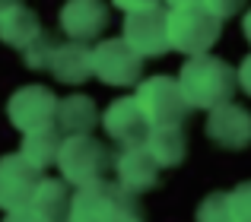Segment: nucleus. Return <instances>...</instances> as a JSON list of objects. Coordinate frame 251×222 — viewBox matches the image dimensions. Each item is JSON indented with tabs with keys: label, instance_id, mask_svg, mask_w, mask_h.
Returning <instances> with one entry per match:
<instances>
[{
	"label": "nucleus",
	"instance_id": "1a4fd4ad",
	"mask_svg": "<svg viewBox=\"0 0 251 222\" xmlns=\"http://www.w3.org/2000/svg\"><path fill=\"white\" fill-rule=\"evenodd\" d=\"M38 181H42V172L29 165L19 153L0 155V210L13 213L29 206Z\"/></svg>",
	"mask_w": 251,
	"mask_h": 222
},
{
	"label": "nucleus",
	"instance_id": "c756f323",
	"mask_svg": "<svg viewBox=\"0 0 251 222\" xmlns=\"http://www.w3.org/2000/svg\"><path fill=\"white\" fill-rule=\"evenodd\" d=\"M130 222H140V219H130Z\"/></svg>",
	"mask_w": 251,
	"mask_h": 222
},
{
	"label": "nucleus",
	"instance_id": "4468645a",
	"mask_svg": "<svg viewBox=\"0 0 251 222\" xmlns=\"http://www.w3.org/2000/svg\"><path fill=\"white\" fill-rule=\"evenodd\" d=\"M51 76L64 86H80L92 76V48H86L83 42H64L54 48L48 64Z\"/></svg>",
	"mask_w": 251,
	"mask_h": 222
},
{
	"label": "nucleus",
	"instance_id": "b1692460",
	"mask_svg": "<svg viewBox=\"0 0 251 222\" xmlns=\"http://www.w3.org/2000/svg\"><path fill=\"white\" fill-rule=\"evenodd\" d=\"M3 222H48L45 216H38L32 206H23V210H13V213H6Z\"/></svg>",
	"mask_w": 251,
	"mask_h": 222
},
{
	"label": "nucleus",
	"instance_id": "dca6fc26",
	"mask_svg": "<svg viewBox=\"0 0 251 222\" xmlns=\"http://www.w3.org/2000/svg\"><path fill=\"white\" fill-rule=\"evenodd\" d=\"M99 124V108L89 95H67L57 105V130H64L67 136H83Z\"/></svg>",
	"mask_w": 251,
	"mask_h": 222
},
{
	"label": "nucleus",
	"instance_id": "aec40b11",
	"mask_svg": "<svg viewBox=\"0 0 251 222\" xmlns=\"http://www.w3.org/2000/svg\"><path fill=\"white\" fill-rule=\"evenodd\" d=\"M197 222H229V191H213L197 203Z\"/></svg>",
	"mask_w": 251,
	"mask_h": 222
},
{
	"label": "nucleus",
	"instance_id": "4be33fe9",
	"mask_svg": "<svg viewBox=\"0 0 251 222\" xmlns=\"http://www.w3.org/2000/svg\"><path fill=\"white\" fill-rule=\"evenodd\" d=\"M229 222H251V181L229 191Z\"/></svg>",
	"mask_w": 251,
	"mask_h": 222
},
{
	"label": "nucleus",
	"instance_id": "9b49d317",
	"mask_svg": "<svg viewBox=\"0 0 251 222\" xmlns=\"http://www.w3.org/2000/svg\"><path fill=\"white\" fill-rule=\"evenodd\" d=\"M207 136L220 149H245L251 143V114L248 108L226 102V105L213 108L207 117Z\"/></svg>",
	"mask_w": 251,
	"mask_h": 222
},
{
	"label": "nucleus",
	"instance_id": "393cba45",
	"mask_svg": "<svg viewBox=\"0 0 251 222\" xmlns=\"http://www.w3.org/2000/svg\"><path fill=\"white\" fill-rule=\"evenodd\" d=\"M118 10L134 13V10H147V6H159V0H111Z\"/></svg>",
	"mask_w": 251,
	"mask_h": 222
},
{
	"label": "nucleus",
	"instance_id": "f03ea898",
	"mask_svg": "<svg viewBox=\"0 0 251 222\" xmlns=\"http://www.w3.org/2000/svg\"><path fill=\"white\" fill-rule=\"evenodd\" d=\"M130 219H140L137 194H130L118 181H92L86 187H76L67 213V222H130Z\"/></svg>",
	"mask_w": 251,
	"mask_h": 222
},
{
	"label": "nucleus",
	"instance_id": "f8f14e48",
	"mask_svg": "<svg viewBox=\"0 0 251 222\" xmlns=\"http://www.w3.org/2000/svg\"><path fill=\"white\" fill-rule=\"evenodd\" d=\"M115 175L130 194H147L159 184V162L147 153V146H124L115 155Z\"/></svg>",
	"mask_w": 251,
	"mask_h": 222
},
{
	"label": "nucleus",
	"instance_id": "423d86ee",
	"mask_svg": "<svg viewBox=\"0 0 251 222\" xmlns=\"http://www.w3.org/2000/svg\"><path fill=\"white\" fill-rule=\"evenodd\" d=\"M57 105L61 102L54 99L48 86H23L10 95L6 102V117L16 130L25 133H35V130H45V127H57Z\"/></svg>",
	"mask_w": 251,
	"mask_h": 222
},
{
	"label": "nucleus",
	"instance_id": "9d476101",
	"mask_svg": "<svg viewBox=\"0 0 251 222\" xmlns=\"http://www.w3.org/2000/svg\"><path fill=\"white\" fill-rule=\"evenodd\" d=\"M102 127L115 143H121V149L124 146H143L147 133H150V121L143 117L134 95H121V99L111 102L102 114Z\"/></svg>",
	"mask_w": 251,
	"mask_h": 222
},
{
	"label": "nucleus",
	"instance_id": "20e7f679",
	"mask_svg": "<svg viewBox=\"0 0 251 222\" xmlns=\"http://www.w3.org/2000/svg\"><path fill=\"white\" fill-rule=\"evenodd\" d=\"M115 165L111 153L105 149V143H99L96 136H67L57 155V168H61L64 181L76 187H86L92 181H105V172Z\"/></svg>",
	"mask_w": 251,
	"mask_h": 222
},
{
	"label": "nucleus",
	"instance_id": "7ed1b4c3",
	"mask_svg": "<svg viewBox=\"0 0 251 222\" xmlns=\"http://www.w3.org/2000/svg\"><path fill=\"white\" fill-rule=\"evenodd\" d=\"M223 32V19L213 16L207 6L197 3H181L169 10V44L172 51H181L188 57L210 54Z\"/></svg>",
	"mask_w": 251,
	"mask_h": 222
},
{
	"label": "nucleus",
	"instance_id": "6ab92c4d",
	"mask_svg": "<svg viewBox=\"0 0 251 222\" xmlns=\"http://www.w3.org/2000/svg\"><path fill=\"white\" fill-rule=\"evenodd\" d=\"M70 200H74V194L67 191V181H57V178H42L35 187V194H32V210L38 213V216H45L48 222H57L64 219L70 213Z\"/></svg>",
	"mask_w": 251,
	"mask_h": 222
},
{
	"label": "nucleus",
	"instance_id": "6e6552de",
	"mask_svg": "<svg viewBox=\"0 0 251 222\" xmlns=\"http://www.w3.org/2000/svg\"><path fill=\"white\" fill-rule=\"evenodd\" d=\"M121 38L137 51L140 57H162L172 51L169 44V10L162 6H147L124 16Z\"/></svg>",
	"mask_w": 251,
	"mask_h": 222
},
{
	"label": "nucleus",
	"instance_id": "c85d7f7f",
	"mask_svg": "<svg viewBox=\"0 0 251 222\" xmlns=\"http://www.w3.org/2000/svg\"><path fill=\"white\" fill-rule=\"evenodd\" d=\"M172 6H181V3H197V0H169Z\"/></svg>",
	"mask_w": 251,
	"mask_h": 222
},
{
	"label": "nucleus",
	"instance_id": "f257e3e1",
	"mask_svg": "<svg viewBox=\"0 0 251 222\" xmlns=\"http://www.w3.org/2000/svg\"><path fill=\"white\" fill-rule=\"evenodd\" d=\"M178 86H181L191 108L213 111V108L226 105V102H232V92L239 86V73L223 57L201 54V57H188L184 61L181 73H178Z\"/></svg>",
	"mask_w": 251,
	"mask_h": 222
},
{
	"label": "nucleus",
	"instance_id": "0eeeda50",
	"mask_svg": "<svg viewBox=\"0 0 251 222\" xmlns=\"http://www.w3.org/2000/svg\"><path fill=\"white\" fill-rule=\"evenodd\" d=\"M143 73V57L124 38H105L92 48V76L105 86H130Z\"/></svg>",
	"mask_w": 251,
	"mask_h": 222
},
{
	"label": "nucleus",
	"instance_id": "412c9836",
	"mask_svg": "<svg viewBox=\"0 0 251 222\" xmlns=\"http://www.w3.org/2000/svg\"><path fill=\"white\" fill-rule=\"evenodd\" d=\"M54 48H57L54 38H51L48 32H42V35H38L35 42L29 44V48H23V61H25V67H29V70H48Z\"/></svg>",
	"mask_w": 251,
	"mask_h": 222
},
{
	"label": "nucleus",
	"instance_id": "a211bd4d",
	"mask_svg": "<svg viewBox=\"0 0 251 222\" xmlns=\"http://www.w3.org/2000/svg\"><path fill=\"white\" fill-rule=\"evenodd\" d=\"M64 136L57 127H45L35 133H25L19 143V155H23L29 165H35L38 172H45L48 165H57V155H61Z\"/></svg>",
	"mask_w": 251,
	"mask_h": 222
},
{
	"label": "nucleus",
	"instance_id": "cd10ccee",
	"mask_svg": "<svg viewBox=\"0 0 251 222\" xmlns=\"http://www.w3.org/2000/svg\"><path fill=\"white\" fill-rule=\"evenodd\" d=\"M13 3H19V0H0V13H3V10H10Z\"/></svg>",
	"mask_w": 251,
	"mask_h": 222
},
{
	"label": "nucleus",
	"instance_id": "2eb2a0df",
	"mask_svg": "<svg viewBox=\"0 0 251 222\" xmlns=\"http://www.w3.org/2000/svg\"><path fill=\"white\" fill-rule=\"evenodd\" d=\"M38 35H42L38 13L29 10L25 3H13L10 10L0 13V42H3V44L23 51V48H29Z\"/></svg>",
	"mask_w": 251,
	"mask_h": 222
},
{
	"label": "nucleus",
	"instance_id": "a878e982",
	"mask_svg": "<svg viewBox=\"0 0 251 222\" xmlns=\"http://www.w3.org/2000/svg\"><path fill=\"white\" fill-rule=\"evenodd\" d=\"M235 73H239V86L245 89V92L251 95V54L245 57V61L239 64V70H235Z\"/></svg>",
	"mask_w": 251,
	"mask_h": 222
},
{
	"label": "nucleus",
	"instance_id": "bb28decb",
	"mask_svg": "<svg viewBox=\"0 0 251 222\" xmlns=\"http://www.w3.org/2000/svg\"><path fill=\"white\" fill-rule=\"evenodd\" d=\"M242 29H245V38L251 42V10L245 13V19H242Z\"/></svg>",
	"mask_w": 251,
	"mask_h": 222
},
{
	"label": "nucleus",
	"instance_id": "39448f33",
	"mask_svg": "<svg viewBox=\"0 0 251 222\" xmlns=\"http://www.w3.org/2000/svg\"><path fill=\"white\" fill-rule=\"evenodd\" d=\"M134 99L140 105L143 117L150 121V127H181V121L191 111L178 80H172V76H150V80H143L137 86Z\"/></svg>",
	"mask_w": 251,
	"mask_h": 222
},
{
	"label": "nucleus",
	"instance_id": "5701e85b",
	"mask_svg": "<svg viewBox=\"0 0 251 222\" xmlns=\"http://www.w3.org/2000/svg\"><path fill=\"white\" fill-rule=\"evenodd\" d=\"M203 6H207L213 16H220V19H229V16H235V13L245 6V0H201Z\"/></svg>",
	"mask_w": 251,
	"mask_h": 222
},
{
	"label": "nucleus",
	"instance_id": "f3484780",
	"mask_svg": "<svg viewBox=\"0 0 251 222\" xmlns=\"http://www.w3.org/2000/svg\"><path fill=\"white\" fill-rule=\"evenodd\" d=\"M143 146L159 162V168H172V165H181L184 155H188V136H184L181 127H150Z\"/></svg>",
	"mask_w": 251,
	"mask_h": 222
},
{
	"label": "nucleus",
	"instance_id": "ddd939ff",
	"mask_svg": "<svg viewBox=\"0 0 251 222\" xmlns=\"http://www.w3.org/2000/svg\"><path fill=\"white\" fill-rule=\"evenodd\" d=\"M108 25V6L102 0H67L61 6V29L74 42H92Z\"/></svg>",
	"mask_w": 251,
	"mask_h": 222
}]
</instances>
